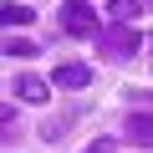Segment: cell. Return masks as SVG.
Wrapping results in <instances>:
<instances>
[{
  "mask_svg": "<svg viewBox=\"0 0 153 153\" xmlns=\"http://www.w3.org/2000/svg\"><path fill=\"white\" fill-rule=\"evenodd\" d=\"M61 31L66 36H97V10L87 0H66L61 5Z\"/></svg>",
  "mask_w": 153,
  "mask_h": 153,
  "instance_id": "obj_2",
  "label": "cell"
},
{
  "mask_svg": "<svg viewBox=\"0 0 153 153\" xmlns=\"http://www.w3.org/2000/svg\"><path fill=\"white\" fill-rule=\"evenodd\" d=\"M16 133V107H5V102H0V143H5Z\"/></svg>",
  "mask_w": 153,
  "mask_h": 153,
  "instance_id": "obj_9",
  "label": "cell"
},
{
  "mask_svg": "<svg viewBox=\"0 0 153 153\" xmlns=\"http://www.w3.org/2000/svg\"><path fill=\"white\" fill-rule=\"evenodd\" d=\"M0 51H5V56H36V46H31V41H21V36H10Z\"/></svg>",
  "mask_w": 153,
  "mask_h": 153,
  "instance_id": "obj_8",
  "label": "cell"
},
{
  "mask_svg": "<svg viewBox=\"0 0 153 153\" xmlns=\"http://www.w3.org/2000/svg\"><path fill=\"white\" fill-rule=\"evenodd\" d=\"M16 92H21V102H46V97H51V87L41 82V76H21Z\"/></svg>",
  "mask_w": 153,
  "mask_h": 153,
  "instance_id": "obj_5",
  "label": "cell"
},
{
  "mask_svg": "<svg viewBox=\"0 0 153 153\" xmlns=\"http://www.w3.org/2000/svg\"><path fill=\"white\" fill-rule=\"evenodd\" d=\"M97 41H102V51H107L112 61H123V56L143 51V36H138V26H133V21H117L112 31H97Z\"/></svg>",
  "mask_w": 153,
  "mask_h": 153,
  "instance_id": "obj_1",
  "label": "cell"
},
{
  "mask_svg": "<svg viewBox=\"0 0 153 153\" xmlns=\"http://www.w3.org/2000/svg\"><path fill=\"white\" fill-rule=\"evenodd\" d=\"M82 153H112V138H102V143H92V148H82Z\"/></svg>",
  "mask_w": 153,
  "mask_h": 153,
  "instance_id": "obj_10",
  "label": "cell"
},
{
  "mask_svg": "<svg viewBox=\"0 0 153 153\" xmlns=\"http://www.w3.org/2000/svg\"><path fill=\"white\" fill-rule=\"evenodd\" d=\"M51 87H92V71H87L82 61H61V66L51 71Z\"/></svg>",
  "mask_w": 153,
  "mask_h": 153,
  "instance_id": "obj_3",
  "label": "cell"
},
{
  "mask_svg": "<svg viewBox=\"0 0 153 153\" xmlns=\"http://www.w3.org/2000/svg\"><path fill=\"white\" fill-rule=\"evenodd\" d=\"M31 21H36V10L16 5V0H10V5H0V31H5V26H31Z\"/></svg>",
  "mask_w": 153,
  "mask_h": 153,
  "instance_id": "obj_6",
  "label": "cell"
},
{
  "mask_svg": "<svg viewBox=\"0 0 153 153\" xmlns=\"http://www.w3.org/2000/svg\"><path fill=\"white\" fill-rule=\"evenodd\" d=\"M128 143L153 148V117H148V112H133V117H128Z\"/></svg>",
  "mask_w": 153,
  "mask_h": 153,
  "instance_id": "obj_4",
  "label": "cell"
},
{
  "mask_svg": "<svg viewBox=\"0 0 153 153\" xmlns=\"http://www.w3.org/2000/svg\"><path fill=\"white\" fill-rule=\"evenodd\" d=\"M143 16V0H112V21H138Z\"/></svg>",
  "mask_w": 153,
  "mask_h": 153,
  "instance_id": "obj_7",
  "label": "cell"
}]
</instances>
